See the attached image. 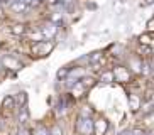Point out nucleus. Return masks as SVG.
I'll return each instance as SVG.
<instances>
[{
    "instance_id": "f257e3e1",
    "label": "nucleus",
    "mask_w": 154,
    "mask_h": 135,
    "mask_svg": "<svg viewBox=\"0 0 154 135\" xmlns=\"http://www.w3.org/2000/svg\"><path fill=\"white\" fill-rule=\"evenodd\" d=\"M53 49H54V42L51 39H42V40H37V42L32 44L31 52L34 56H37V58H44V56L53 52Z\"/></svg>"
},
{
    "instance_id": "dca6fc26",
    "label": "nucleus",
    "mask_w": 154,
    "mask_h": 135,
    "mask_svg": "<svg viewBox=\"0 0 154 135\" xmlns=\"http://www.w3.org/2000/svg\"><path fill=\"white\" fill-rule=\"evenodd\" d=\"M49 135H64V134H63V128L59 125H53V128L49 130Z\"/></svg>"
},
{
    "instance_id": "f8f14e48",
    "label": "nucleus",
    "mask_w": 154,
    "mask_h": 135,
    "mask_svg": "<svg viewBox=\"0 0 154 135\" xmlns=\"http://www.w3.org/2000/svg\"><path fill=\"white\" fill-rule=\"evenodd\" d=\"M100 81H103V83H113V81H115L113 71H103L100 74Z\"/></svg>"
},
{
    "instance_id": "4be33fe9",
    "label": "nucleus",
    "mask_w": 154,
    "mask_h": 135,
    "mask_svg": "<svg viewBox=\"0 0 154 135\" xmlns=\"http://www.w3.org/2000/svg\"><path fill=\"white\" fill-rule=\"evenodd\" d=\"M147 29H149V31H154V20H149V22H147Z\"/></svg>"
},
{
    "instance_id": "b1692460",
    "label": "nucleus",
    "mask_w": 154,
    "mask_h": 135,
    "mask_svg": "<svg viewBox=\"0 0 154 135\" xmlns=\"http://www.w3.org/2000/svg\"><path fill=\"white\" fill-rule=\"evenodd\" d=\"M4 19V9H2V5H0V20Z\"/></svg>"
},
{
    "instance_id": "6ab92c4d",
    "label": "nucleus",
    "mask_w": 154,
    "mask_h": 135,
    "mask_svg": "<svg viewBox=\"0 0 154 135\" xmlns=\"http://www.w3.org/2000/svg\"><path fill=\"white\" fill-rule=\"evenodd\" d=\"M61 19H63L61 17V14H54V15H51L49 20L51 22H54V24H58V22H61Z\"/></svg>"
},
{
    "instance_id": "2eb2a0df",
    "label": "nucleus",
    "mask_w": 154,
    "mask_h": 135,
    "mask_svg": "<svg viewBox=\"0 0 154 135\" xmlns=\"http://www.w3.org/2000/svg\"><path fill=\"white\" fill-rule=\"evenodd\" d=\"M139 42H140L142 46H151V44H154V40L151 39L149 34H142V36L139 37Z\"/></svg>"
},
{
    "instance_id": "39448f33",
    "label": "nucleus",
    "mask_w": 154,
    "mask_h": 135,
    "mask_svg": "<svg viewBox=\"0 0 154 135\" xmlns=\"http://www.w3.org/2000/svg\"><path fill=\"white\" fill-rule=\"evenodd\" d=\"M112 71H113V76H115V81H119V83H129V80H131V71L127 68L117 66V68H113Z\"/></svg>"
},
{
    "instance_id": "ddd939ff",
    "label": "nucleus",
    "mask_w": 154,
    "mask_h": 135,
    "mask_svg": "<svg viewBox=\"0 0 154 135\" xmlns=\"http://www.w3.org/2000/svg\"><path fill=\"white\" fill-rule=\"evenodd\" d=\"M103 59V52H100V51H97V52H91L90 54V58H88V61H90L91 64H97V63H100Z\"/></svg>"
},
{
    "instance_id": "20e7f679",
    "label": "nucleus",
    "mask_w": 154,
    "mask_h": 135,
    "mask_svg": "<svg viewBox=\"0 0 154 135\" xmlns=\"http://www.w3.org/2000/svg\"><path fill=\"white\" fill-rule=\"evenodd\" d=\"M41 32H42V36H44V39H53V37L58 34V24L54 22H51V20H48V22H44L41 27Z\"/></svg>"
},
{
    "instance_id": "7ed1b4c3",
    "label": "nucleus",
    "mask_w": 154,
    "mask_h": 135,
    "mask_svg": "<svg viewBox=\"0 0 154 135\" xmlns=\"http://www.w3.org/2000/svg\"><path fill=\"white\" fill-rule=\"evenodd\" d=\"M2 66L5 68V69H10V71H19V69H22L24 64L19 61L17 58H14V56H4L2 58Z\"/></svg>"
},
{
    "instance_id": "f3484780",
    "label": "nucleus",
    "mask_w": 154,
    "mask_h": 135,
    "mask_svg": "<svg viewBox=\"0 0 154 135\" xmlns=\"http://www.w3.org/2000/svg\"><path fill=\"white\" fill-rule=\"evenodd\" d=\"M68 74H69V68H63V69L58 71V80H64Z\"/></svg>"
},
{
    "instance_id": "423d86ee",
    "label": "nucleus",
    "mask_w": 154,
    "mask_h": 135,
    "mask_svg": "<svg viewBox=\"0 0 154 135\" xmlns=\"http://www.w3.org/2000/svg\"><path fill=\"white\" fill-rule=\"evenodd\" d=\"M93 127H95V135H105V132L109 130V122L105 118H98V120L93 122Z\"/></svg>"
},
{
    "instance_id": "412c9836",
    "label": "nucleus",
    "mask_w": 154,
    "mask_h": 135,
    "mask_svg": "<svg viewBox=\"0 0 154 135\" xmlns=\"http://www.w3.org/2000/svg\"><path fill=\"white\" fill-rule=\"evenodd\" d=\"M19 135H31V132H29L27 128H22V130L19 132Z\"/></svg>"
},
{
    "instance_id": "aec40b11",
    "label": "nucleus",
    "mask_w": 154,
    "mask_h": 135,
    "mask_svg": "<svg viewBox=\"0 0 154 135\" xmlns=\"http://www.w3.org/2000/svg\"><path fill=\"white\" fill-rule=\"evenodd\" d=\"M131 135H144V132L140 130V128H136V130H132Z\"/></svg>"
},
{
    "instance_id": "f03ea898",
    "label": "nucleus",
    "mask_w": 154,
    "mask_h": 135,
    "mask_svg": "<svg viewBox=\"0 0 154 135\" xmlns=\"http://www.w3.org/2000/svg\"><path fill=\"white\" fill-rule=\"evenodd\" d=\"M76 132L78 135H93L95 127H93V120L90 117H80L76 122Z\"/></svg>"
},
{
    "instance_id": "1a4fd4ad",
    "label": "nucleus",
    "mask_w": 154,
    "mask_h": 135,
    "mask_svg": "<svg viewBox=\"0 0 154 135\" xmlns=\"http://www.w3.org/2000/svg\"><path fill=\"white\" fill-rule=\"evenodd\" d=\"M27 26L26 24H12L10 26V32L14 34V36H24V34H27Z\"/></svg>"
},
{
    "instance_id": "9d476101",
    "label": "nucleus",
    "mask_w": 154,
    "mask_h": 135,
    "mask_svg": "<svg viewBox=\"0 0 154 135\" xmlns=\"http://www.w3.org/2000/svg\"><path fill=\"white\" fill-rule=\"evenodd\" d=\"M14 106H15V96L7 94V96L2 100V108H4V110H12Z\"/></svg>"
},
{
    "instance_id": "393cba45",
    "label": "nucleus",
    "mask_w": 154,
    "mask_h": 135,
    "mask_svg": "<svg viewBox=\"0 0 154 135\" xmlns=\"http://www.w3.org/2000/svg\"><path fill=\"white\" fill-rule=\"evenodd\" d=\"M132 134V132H129V130H125V132H122V134H120V135H131Z\"/></svg>"
},
{
    "instance_id": "a211bd4d",
    "label": "nucleus",
    "mask_w": 154,
    "mask_h": 135,
    "mask_svg": "<svg viewBox=\"0 0 154 135\" xmlns=\"http://www.w3.org/2000/svg\"><path fill=\"white\" fill-rule=\"evenodd\" d=\"M34 135H49V132L46 130L42 125H39V127L36 128V132H34Z\"/></svg>"
},
{
    "instance_id": "5701e85b",
    "label": "nucleus",
    "mask_w": 154,
    "mask_h": 135,
    "mask_svg": "<svg viewBox=\"0 0 154 135\" xmlns=\"http://www.w3.org/2000/svg\"><path fill=\"white\" fill-rule=\"evenodd\" d=\"M44 0H32V4L31 5H39V4H42Z\"/></svg>"
},
{
    "instance_id": "0eeeda50",
    "label": "nucleus",
    "mask_w": 154,
    "mask_h": 135,
    "mask_svg": "<svg viewBox=\"0 0 154 135\" xmlns=\"http://www.w3.org/2000/svg\"><path fill=\"white\" fill-rule=\"evenodd\" d=\"M29 9V5L24 0H10V10L15 14H22Z\"/></svg>"
},
{
    "instance_id": "6e6552de",
    "label": "nucleus",
    "mask_w": 154,
    "mask_h": 135,
    "mask_svg": "<svg viewBox=\"0 0 154 135\" xmlns=\"http://www.w3.org/2000/svg\"><path fill=\"white\" fill-rule=\"evenodd\" d=\"M140 103H142V100L139 94H129V108L132 112H137L140 108Z\"/></svg>"
},
{
    "instance_id": "a878e982",
    "label": "nucleus",
    "mask_w": 154,
    "mask_h": 135,
    "mask_svg": "<svg viewBox=\"0 0 154 135\" xmlns=\"http://www.w3.org/2000/svg\"><path fill=\"white\" fill-rule=\"evenodd\" d=\"M0 127H2V122H0Z\"/></svg>"
},
{
    "instance_id": "4468645a",
    "label": "nucleus",
    "mask_w": 154,
    "mask_h": 135,
    "mask_svg": "<svg viewBox=\"0 0 154 135\" xmlns=\"http://www.w3.org/2000/svg\"><path fill=\"white\" fill-rule=\"evenodd\" d=\"M15 103H19L20 106H26V103H27V94L24 93V91H20L17 94V98H15Z\"/></svg>"
},
{
    "instance_id": "9b49d317",
    "label": "nucleus",
    "mask_w": 154,
    "mask_h": 135,
    "mask_svg": "<svg viewBox=\"0 0 154 135\" xmlns=\"http://www.w3.org/2000/svg\"><path fill=\"white\" fill-rule=\"evenodd\" d=\"M29 120V112L26 106H20V113H19V123L20 125H26Z\"/></svg>"
}]
</instances>
